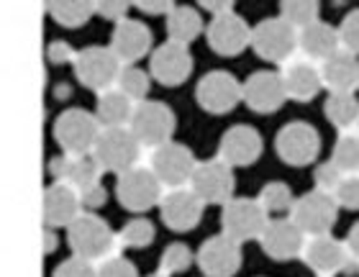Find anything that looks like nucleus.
Instances as JSON below:
<instances>
[{"label": "nucleus", "instance_id": "obj_1", "mask_svg": "<svg viewBox=\"0 0 359 277\" xmlns=\"http://www.w3.org/2000/svg\"><path fill=\"white\" fill-rule=\"evenodd\" d=\"M67 241L75 257L85 262H95V259L116 255V234L108 229L103 218L93 216V213H80L67 226Z\"/></svg>", "mask_w": 359, "mask_h": 277}, {"label": "nucleus", "instance_id": "obj_2", "mask_svg": "<svg viewBox=\"0 0 359 277\" xmlns=\"http://www.w3.org/2000/svg\"><path fill=\"white\" fill-rule=\"evenodd\" d=\"M93 159L97 162L100 170H108V173H126L131 167L139 165V157H142V147L136 144V139L131 136L126 126L121 128H100L97 131V139L90 149Z\"/></svg>", "mask_w": 359, "mask_h": 277}, {"label": "nucleus", "instance_id": "obj_3", "mask_svg": "<svg viewBox=\"0 0 359 277\" xmlns=\"http://www.w3.org/2000/svg\"><path fill=\"white\" fill-rule=\"evenodd\" d=\"M126 128L139 147L154 149L159 144L170 142L175 131V113L170 111V105L159 103V100H142L134 105Z\"/></svg>", "mask_w": 359, "mask_h": 277}, {"label": "nucleus", "instance_id": "obj_4", "mask_svg": "<svg viewBox=\"0 0 359 277\" xmlns=\"http://www.w3.org/2000/svg\"><path fill=\"white\" fill-rule=\"evenodd\" d=\"M75 62V75L77 80L90 88V90H97V93H105L111 90L116 80H118V72H121V65L113 52L108 46H85L80 52L72 57Z\"/></svg>", "mask_w": 359, "mask_h": 277}, {"label": "nucleus", "instance_id": "obj_5", "mask_svg": "<svg viewBox=\"0 0 359 277\" xmlns=\"http://www.w3.org/2000/svg\"><path fill=\"white\" fill-rule=\"evenodd\" d=\"M193 167L195 157L185 144L165 142L154 147L149 154V173L157 177L159 185L170 187V190L185 185L190 180V175H193Z\"/></svg>", "mask_w": 359, "mask_h": 277}, {"label": "nucleus", "instance_id": "obj_6", "mask_svg": "<svg viewBox=\"0 0 359 277\" xmlns=\"http://www.w3.org/2000/svg\"><path fill=\"white\" fill-rule=\"evenodd\" d=\"M249 44L267 62H290L298 49V31L290 29L283 18H264L252 29Z\"/></svg>", "mask_w": 359, "mask_h": 277}, {"label": "nucleus", "instance_id": "obj_7", "mask_svg": "<svg viewBox=\"0 0 359 277\" xmlns=\"http://www.w3.org/2000/svg\"><path fill=\"white\" fill-rule=\"evenodd\" d=\"M221 224H224V236H229L236 244L259 239L267 226V210L252 198H231L224 203Z\"/></svg>", "mask_w": 359, "mask_h": 277}, {"label": "nucleus", "instance_id": "obj_8", "mask_svg": "<svg viewBox=\"0 0 359 277\" xmlns=\"http://www.w3.org/2000/svg\"><path fill=\"white\" fill-rule=\"evenodd\" d=\"M97 131L100 126H97L95 116L85 108H69L54 121V139L67 154H90Z\"/></svg>", "mask_w": 359, "mask_h": 277}, {"label": "nucleus", "instance_id": "obj_9", "mask_svg": "<svg viewBox=\"0 0 359 277\" xmlns=\"http://www.w3.org/2000/svg\"><path fill=\"white\" fill-rule=\"evenodd\" d=\"M318 149H321V136L306 121L285 123L275 139L277 157L283 159L285 165H292V167L311 165L318 157Z\"/></svg>", "mask_w": 359, "mask_h": 277}, {"label": "nucleus", "instance_id": "obj_10", "mask_svg": "<svg viewBox=\"0 0 359 277\" xmlns=\"http://www.w3.org/2000/svg\"><path fill=\"white\" fill-rule=\"evenodd\" d=\"M190 190L203 205H216L233 198V173L221 159H205L195 162L193 175H190Z\"/></svg>", "mask_w": 359, "mask_h": 277}, {"label": "nucleus", "instance_id": "obj_11", "mask_svg": "<svg viewBox=\"0 0 359 277\" xmlns=\"http://www.w3.org/2000/svg\"><path fill=\"white\" fill-rule=\"evenodd\" d=\"M290 221L303 231V236H326L337 224V203L331 201V195L313 190L292 201Z\"/></svg>", "mask_w": 359, "mask_h": 277}, {"label": "nucleus", "instance_id": "obj_12", "mask_svg": "<svg viewBox=\"0 0 359 277\" xmlns=\"http://www.w3.org/2000/svg\"><path fill=\"white\" fill-rule=\"evenodd\" d=\"M116 198L126 210L142 213V210L154 208L162 201V185L157 177L149 173V167H131L126 173L118 175L116 182Z\"/></svg>", "mask_w": 359, "mask_h": 277}, {"label": "nucleus", "instance_id": "obj_13", "mask_svg": "<svg viewBox=\"0 0 359 277\" xmlns=\"http://www.w3.org/2000/svg\"><path fill=\"white\" fill-rule=\"evenodd\" d=\"M195 100L203 111L213 113V116H224L233 111L241 100V83L229 72H208L201 77V83L195 88Z\"/></svg>", "mask_w": 359, "mask_h": 277}, {"label": "nucleus", "instance_id": "obj_14", "mask_svg": "<svg viewBox=\"0 0 359 277\" xmlns=\"http://www.w3.org/2000/svg\"><path fill=\"white\" fill-rule=\"evenodd\" d=\"M249 23L236 15L233 11H226V13L213 15V21L208 23L205 29V36H208V46L221 57H236L249 46Z\"/></svg>", "mask_w": 359, "mask_h": 277}, {"label": "nucleus", "instance_id": "obj_15", "mask_svg": "<svg viewBox=\"0 0 359 277\" xmlns=\"http://www.w3.org/2000/svg\"><path fill=\"white\" fill-rule=\"evenodd\" d=\"M195 259H198V267H201L203 275L231 277L241 267V244H236V241H231L229 236L221 234V236L203 241Z\"/></svg>", "mask_w": 359, "mask_h": 277}, {"label": "nucleus", "instance_id": "obj_16", "mask_svg": "<svg viewBox=\"0 0 359 277\" xmlns=\"http://www.w3.org/2000/svg\"><path fill=\"white\" fill-rule=\"evenodd\" d=\"M193 72V57L187 52V46L165 41L159 44L149 57V75L162 85H182Z\"/></svg>", "mask_w": 359, "mask_h": 277}, {"label": "nucleus", "instance_id": "obj_17", "mask_svg": "<svg viewBox=\"0 0 359 277\" xmlns=\"http://www.w3.org/2000/svg\"><path fill=\"white\" fill-rule=\"evenodd\" d=\"M241 100L257 113H272L277 108H283L287 100L285 95V85L280 72H255L247 77V83L241 85Z\"/></svg>", "mask_w": 359, "mask_h": 277}, {"label": "nucleus", "instance_id": "obj_18", "mask_svg": "<svg viewBox=\"0 0 359 277\" xmlns=\"http://www.w3.org/2000/svg\"><path fill=\"white\" fill-rule=\"evenodd\" d=\"M262 157V136L252 126H231L221 136L218 159L226 167H247Z\"/></svg>", "mask_w": 359, "mask_h": 277}, {"label": "nucleus", "instance_id": "obj_19", "mask_svg": "<svg viewBox=\"0 0 359 277\" xmlns=\"http://www.w3.org/2000/svg\"><path fill=\"white\" fill-rule=\"evenodd\" d=\"M159 210H162V221L167 224V229L190 231V229L201 224L203 203L195 198L190 187H175V190L162 195Z\"/></svg>", "mask_w": 359, "mask_h": 277}, {"label": "nucleus", "instance_id": "obj_20", "mask_svg": "<svg viewBox=\"0 0 359 277\" xmlns=\"http://www.w3.org/2000/svg\"><path fill=\"white\" fill-rule=\"evenodd\" d=\"M151 46V31L144 26L142 21H134V18H123V21L116 23L111 36V49L113 57L121 62V65H134L149 52Z\"/></svg>", "mask_w": 359, "mask_h": 277}, {"label": "nucleus", "instance_id": "obj_21", "mask_svg": "<svg viewBox=\"0 0 359 277\" xmlns=\"http://www.w3.org/2000/svg\"><path fill=\"white\" fill-rule=\"evenodd\" d=\"M259 241H262L264 255L269 259L287 262V259L300 255V249L306 244V236L290 218H277V221H267Z\"/></svg>", "mask_w": 359, "mask_h": 277}, {"label": "nucleus", "instance_id": "obj_22", "mask_svg": "<svg viewBox=\"0 0 359 277\" xmlns=\"http://www.w3.org/2000/svg\"><path fill=\"white\" fill-rule=\"evenodd\" d=\"M49 173L60 182L72 187L75 193H80L85 187L97 185L103 170L97 167L93 154H62V157H54L49 162Z\"/></svg>", "mask_w": 359, "mask_h": 277}, {"label": "nucleus", "instance_id": "obj_23", "mask_svg": "<svg viewBox=\"0 0 359 277\" xmlns=\"http://www.w3.org/2000/svg\"><path fill=\"white\" fill-rule=\"evenodd\" d=\"M303 262L318 275H334V272H346V252L341 241L326 236H311L300 249Z\"/></svg>", "mask_w": 359, "mask_h": 277}, {"label": "nucleus", "instance_id": "obj_24", "mask_svg": "<svg viewBox=\"0 0 359 277\" xmlns=\"http://www.w3.org/2000/svg\"><path fill=\"white\" fill-rule=\"evenodd\" d=\"M80 201H77V193L65 182H54L44 190V198H41V213H44V224L49 229H57V226H69L80 216Z\"/></svg>", "mask_w": 359, "mask_h": 277}, {"label": "nucleus", "instance_id": "obj_25", "mask_svg": "<svg viewBox=\"0 0 359 277\" xmlns=\"http://www.w3.org/2000/svg\"><path fill=\"white\" fill-rule=\"evenodd\" d=\"M285 85V95L292 97V100H300V103H308L313 100L321 90V75H318V65L308 60H292L287 62L283 75Z\"/></svg>", "mask_w": 359, "mask_h": 277}, {"label": "nucleus", "instance_id": "obj_26", "mask_svg": "<svg viewBox=\"0 0 359 277\" xmlns=\"http://www.w3.org/2000/svg\"><path fill=\"white\" fill-rule=\"evenodd\" d=\"M298 49L306 54L308 62H326L339 52L337 29L323 21H313L311 26L298 31Z\"/></svg>", "mask_w": 359, "mask_h": 277}, {"label": "nucleus", "instance_id": "obj_27", "mask_svg": "<svg viewBox=\"0 0 359 277\" xmlns=\"http://www.w3.org/2000/svg\"><path fill=\"white\" fill-rule=\"evenodd\" d=\"M321 85H326L331 93H354L359 85V65L354 62L352 54L337 52L318 67Z\"/></svg>", "mask_w": 359, "mask_h": 277}, {"label": "nucleus", "instance_id": "obj_28", "mask_svg": "<svg viewBox=\"0 0 359 277\" xmlns=\"http://www.w3.org/2000/svg\"><path fill=\"white\" fill-rule=\"evenodd\" d=\"M131 111H134V103H131L126 95H121L116 88H111V90L100 93V97H97L95 121H97V126L100 128L128 126Z\"/></svg>", "mask_w": 359, "mask_h": 277}, {"label": "nucleus", "instance_id": "obj_29", "mask_svg": "<svg viewBox=\"0 0 359 277\" xmlns=\"http://www.w3.org/2000/svg\"><path fill=\"white\" fill-rule=\"evenodd\" d=\"M203 31V21L198 11L190 6H172V11L167 13V36L172 44L187 46L190 41L198 39Z\"/></svg>", "mask_w": 359, "mask_h": 277}, {"label": "nucleus", "instance_id": "obj_30", "mask_svg": "<svg viewBox=\"0 0 359 277\" xmlns=\"http://www.w3.org/2000/svg\"><path fill=\"white\" fill-rule=\"evenodd\" d=\"M326 119L339 128V131H352L359 119V105L354 100V93H331L326 100Z\"/></svg>", "mask_w": 359, "mask_h": 277}, {"label": "nucleus", "instance_id": "obj_31", "mask_svg": "<svg viewBox=\"0 0 359 277\" xmlns=\"http://www.w3.org/2000/svg\"><path fill=\"white\" fill-rule=\"evenodd\" d=\"M46 8H49V15L54 21L67 26V29H80L93 15V3H88V0H54Z\"/></svg>", "mask_w": 359, "mask_h": 277}, {"label": "nucleus", "instance_id": "obj_32", "mask_svg": "<svg viewBox=\"0 0 359 277\" xmlns=\"http://www.w3.org/2000/svg\"><path fill=\"white\" fill-rule=\"evenodd\" d=\"M113 88L136 105L142 103L144 97H147V93H149V75L144 69H136L134 65H128V67H121L118 80H116Z\"/></svg>", "mask_w": 359, "mask_h": 277}, {"label": "nucleus", "instance_id": "obj_33", "mask_svg": "<svg viewBox=\"0 0 359 277\" xmlns=\"http://www.w3.org/2000/svg\"><path fill=\"white\" fill-rule=\"evenodd\" d=\"M331 165L337 167L341 175H357V170H359V142L352 131H349V134H341L337 139L334 151H331Z\"/></svg>", "mask_w": 359, "mask_h": 277}, {"label": "nucleus", "instance_id": "obj_34", "mask_svg": "<svg viewBox=\"0 0 359 277\" xmlns=\"http://www.w3.org/2000/svg\"><path fill=\"white\" fill-rule=\"evenodd\" d=\"M280 11H283L280 18L295 31L318 21V3H313V0H283Z\"/></svg>", "mask_w": 359, "mask_h": 277}, {"label": "nucleus", "instance_id": "obj_35", "mask_svg": "<svg viewBox=\"0 0 359 277\" xmlns=\"http://www.w3.org/2000/svg\"><path fill=\"white\" fill-rule=\"evenodd\" d=\"M151 239H154V226L147 218H134V221H128L118 231V241L123 247H134V249L149 247Z\"/></svg>", "mask_w": 359, "mask_h": 277}, {"label": "nucleus", "instance_id": "obj_36", "mask_svg": "<svg viewBox=\"0 0 359 277\" xmlns=\"http://www.w3.org/2000/svg\"><path fill=\"white\" fill-rule=\"evenodd\" d=\"M259 205H262L264 210H290L292 205V193L290 187L285 185V182H267V185L262 187V193H259Z\"/></svg>", "mask_w": 359, "mask_h": 277}, {"label": "nucleus", "instance_id": "obj_37", "mask_svg": "<svg viewBox=\"0 0 359 277\" xmlns=\"http://www.w3.org/2000/svg\"><path fill=\"white\" fill-rule=\"evenodd\" d=\"M195 255L193 249L182 244V241H175L170 247L165 249V255H162V272H185L190 264H193Z\"/></svg>", "mask_w": 359, "mask_h": 277}, {"label": "nucleus", "instance_id": "obj_38", "mask_svg": "<svg viewBox=\"0 0 359 277\" xmlns=\"http://www.w3.org/2000/svg\"><path fill=\"white\" fill-rule=\"evenodd\" d=\"M339 46H344V54H357L359 52V11H349L346 18L341 21L337 31Z\"/></svg>", "mask_w": 359, "mask_h": 277}, {"label": "nucleus", "instance_id": "obj_39", "mask_svg": "<svg viewBox=\"0 0 359 277\" xmlns=\"http://www.w3.org/2000/svg\"><path fill=\"white\" fill-rule=\"evenodd\" d=\"M331 201L337 203V208L341 205V208H359V180L357 175H346L344 180L339 182L337 190L331 193Z\"/></svg>", "mask_w": 359, "mask_h": 277}, {"label": "nucleus", "instance_id": "obj_40", "mask_svg": "<svg viewBox=\"0 0 359 277\" xmlns=\"http://www.w3.org/2000/svg\"><path fill=\"white\" fill-rule=\"evenodd\" d=\"M95 277H139V272L128 259L111 255L100 259V267H95Z\"/></svg>", "mask_w": 359, "mask_h": 277}, {"label": "nucleus", "instance_id": "obj_41", "mask_svg": "<svg viewBox=\"0 0 359 277\" xmlns=\"http://www.w3.org/2000/svg\"><path fill=\"white\" fill-rule=\"evenodd\" d=\"M344 177H346V175L339 173L331 162H323V165H318V167H316V173H313V180H316V187H318V193H326V195L334 193V190H337V185L344 180Z\"/></svg>", "mask_w": 359, "mask_h": 277}, {"label": "nucleus", "instance_id": "obj_42", "mask_svg": "<svg viewBox=\"0 0 359 277\" xmlns=\"http://www.w3.org/2000/svg\"><path fill=\"white\" fill-rule=\"evenodd\" d=\"M52 277H95V267L93 262H85L80 257H69L54 270Z\"/></svg>", "mask_w": 359, "mask_h": 277}, {"label": "nucleus", "instance_id": "obj_43", "mask_svg": "<svg viewBox=\"0 0 359 277\" xmlns=\"http://www.w3.org/2000/svg\"><path fill=\"white\" fill-rule=\"evenodd\" d=\"M126 11L128 3H123V0H97V3H93V13L103 15V18L116 23L126 18Z\"/></svg>", "mask_w": 359, "mask_h": 277}, {"label": "nucleus", "instance_id": "obj_44", "mask_svg": "<svg viewBox=\"0 0 359 277\" xmlns=\"http://www.w3.org/2000/svg\"><path fill=\"white\" fill-rule=\"evenodd\" d=\"M357 239H359V226L354 224L352 229H349V236H346V241L341 244V247H344V252H346V275H354V272H357V267H359V244H357Z\"/></svg>", "mask_w": 359, "mask_h": 277}, {"label": "nucleus", "instance_id": "obj_45", "mask_svg": "<svg viewBox=\"0 0 359 277\" xmlns=\"http://www.w3.org/2000/svg\"><path fill=\"white\" fill-rule=\"evenodd\" d=\"M77 201H80V205H88V208L95 210L108 201V193H105L103 182H97V185H90V187H85V190H80V193H77Z\"/></svg>", "mask_w": 359, "mask_h": 277}, {"label": "nucleus", "instance_id": "obj_46", "mask_svg": "<svg viewBox=\"0 0 359 277\" xmlns=\"http://www.w3.org/2000/svg\"><path fill=\"white\" fill-rule=\"evenodd\" d=\"M72 49H69L67 41H52V44L46 46V60L52 62V65H65V62H72Z\"/></svg>", "mask_w": 359, "mask_h": 277}, {"label": "nucleus", "instance_id": "obj_47", "mask_svg": "<svg viewBox=\"0 0 359 277\" xmlns=\"http://www.w3.org/2000/svg\"><path fill=\"white\" fill-rule=\"evenodd\" d=\"M136 8L149 15H157V13H170L172 3H167V0H136Z\"/></svg>", "mask_w": 359, "mask_h": 277}, {"label": "nucleus", "instance_id": "obj_48", "mask_svg": "<svg viewBox=\"0 0 359 277\" xmlns=\"http://www.w3.org/2000/svg\"><path fill=\"white\" fill-rule=\"evenodd\" d=\"M201 8H208L210 13L218 15V13H226V11H231V3L226 0V3H213V0H201Z\"/></svg>", "mask_w": 359, "mask_h": 277}, {"label": "nucleus", "instance_id": "obj_49", "mask_svg": "<svg viewBox=\"0 0 359 277\" xmlns=\"http://www.w3.org/2000/svg\"><path fill=\"white\" fill-rule=\"evenodd\" d=\"M54 244H57V239H54L52 231L44 234V252H49V249H54Z\"/></svg>", "mask_w": 359, "mask_h": 277}, {"label": "nucleus", "instance_id": "obj_50", "mask_svg": "<svg viewBox=\"0 0 359 277\" xmlns=\"http://www.w3.org/2000/svg\"><path fill=\"white\" fill-rule=\"evenodd\" d=\"M149 277H167L165 272H157V275H149Z\"/></svg>", "mask_w": 359, "mask_h": 277}]
</instances>
